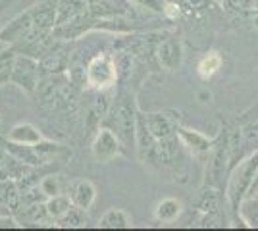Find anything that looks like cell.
<instances>
[{
    "label": "cell",
    "instance_id": "6da1fadb",
    "mask_svg": "<svg viewBox=\"0 0 258 231\" xmlns=\"http://www.w3.org/2000/svg\"><path fill=\"white\" fill-rule=\"evenodd\" d=\"M56 25V4L39 2L27 12L16 16L10 23L0 29V39L16 48H23L35 39L50 35Z\"/></svg>",
    "mask_w": 258,
    "mask_h": 231
},
{
    "label": "cell",
    "instance_id": "7a4b0ae2",
    "mask_svg": "<svg viewBox=\"0 0 258 231\" xmlns=\"http://www.w3.org/2000/svg\"><path fill=\"white\" fill-rule=\"evenodd\" d=\"M35 97L44 110L70 112L76 106V85L62 73L43 75L35 89Z\"/></svg>",
    "mask_w": 258,
    "mask_h": 231
},
{
    "label": "cell",
    "instance_id": "3957f363",
    "mask_svg": "<svg viewBox=\"0 0 258 231\" xmlns=\"http://www.w3.org/2000/svg\"><path fill=\"white\" fill-rule=\"evenodd\" d=\"M91 0H58L56 2V25L54 39H72L91 20Z\"/></svg>",
    "mask_w": 258,
    "mask_h": 231
},
{
    "label": "cell",
    "instance_id": "277c9868",
    "mask_svg": "<svg viewBox=\"0 0 258 231\" xmlns=\"http://www.w3.org/2000/svg\"><path fill=\"white\" fill-rule=\"evenodd\" d=\"M137 116H139V112L135 110L133 97L129 93H119L106 118L110 129L118 135L119 141H121V144L125 148L135 144V137H137Z\"/></svg>",
    "mask_w": 258,
    "mask_h": 231
},
{
    "label": "cell",
    "instance_id": "5b68a950",
    "mask_svg": "<svg viewBox=\"0 0 258 231\" xmlns=\"http://www.w3.org/2000/svg\"><path fill=\"white\" fill-rule=\"evenodd\" d=\"M258 170V152H254L248 160H245L243 164L235 170V174L229 177V185H227V197L233 204V210H237L239 200L245 197L250 185H252V179L256 177Z\"/></svg>",
    "mask_w": 258,
    "mask_h": 231
},
{
    "label": "cell",
    "instance_id": "8992f818",
    "mask_svg": "<svg viewBox=\"0 0 258 231\" xmlns=\"http://www.w3.org/2000/svg\"><path fill=\"white\" fill-rule=\"evenodd\" d=\"M41 67H39V60L33 58V56L22 54L18 52L16 56V62H14V71H12V79L18 87L25 89L27 93H33L35 95V89L41 81Z\"/></svg>",
    "mask_w": 258,
    "mask_h": 231
},
{
    "label": "cell",
    "instance_id": "52a82bcc",
    "mask_svg": "<svg viewBox=\"0 0 258 231\" xmlns=\"http://www.w3.org/2000/svg\"><path fill=\"white\" fill-rule=\"evenodd\" d=\"M118 79V69H116V62L114 58L108 56H97L89 62L87 66V83L97 91L100 89H108L114 85V81Z\"/></svg>",
    "mask_w": 258,
    "mask_h": 231
},
{
    "label": "cell",
    "instance_id": "ba28073f",
    "mask_svg": "<svg viewBox=\"0 0 258 231\" xmlns=\"http://www.w3.org/2000/svg\"><path fill=\"white\" fill-rule=\"evenodd\" d=\"M70 64V48L62 43H54L41 58H39V67L43 75H54L62 73L68 69Z\"/></svg>",
    "mask_w": 258,
    "mask_h": 231
},
{
    "label": "cell",
    "instance_id": "9c48e42d",
    "mask_svg": "<svg viewBox=\"0 0 258 231\" xmlns=\"http://www.w3.org/2000/svg\"><path fill=\"white\" fill-rule=\"evenodd\" d=\"M119 146H121V141L118 135L108 127H102L98 129L97 137L93 141V154L98 162H110L119 154Z\"/></svg>",
    "mask_w": 258,
    "mask_h": 231
},
{
    "label": "cell",
    "instance_id": "30bf717a",
    "mask_svg": "<svg viewBox=\"0 0 258 231\" xmlns=\"http://www.w3.org/2000/svg\"><path fill=\"white\" fill-rule=\"evenodd\" d=\"M143 120L147 123L149 131L154 139H164V137H172L177 133V121L166 112H151V114H143Z\"/></svg>",
    "mask_w": 258,
    "mask_h": 231
},
{
    "label": "cell",
    "instance_id": "8fae6325",
    "mask_svg": "<svg viewBox=\"0 0 258 231\" xmlns=\"http://www.w3.org/2000/svg\"><path fill=\"white\" fill-rule=\"evenodd\" d=\"M156 56H158V62L164 69H170V71L179 69L183 62L181 43L177 39H164L156 48Z\"/></svg>",
    "mask_w": 258,
    "mask_h": 231
},
{
    "label": "cell",
    "instance_id": "7c38bea8",
    "mask_svg": "<svg viewBox=\"0 0 258 231\" xmlns=\"http://www.w3.org/2000/svg\"><path fill=\"white\" fill-rule=\"evenodd\" d=\"M68 195L72 198V202L83 210H89L95 202V197H97V191L93 187L91 181L87 179H79V181H74L68 185Z\"/></svg>",
    "mask_w": 258,
    "mask_h": 231
},
{
    "label": "cell",
    "instance_id": "4fadbf2b",
    "mask_svg": "<svg viewBox=\"0 0 258 231\" xmlns=\"http://www.w3.org/2000/svg\"><path fill=\"white\" fill-rule=\"evenodd\" d=\"M175 156H177V139H175V135L154 141V146H152V152H151L152 162L170 164Z\"/></svg>",
    "mask_w": 258,
    "mask_h": 231
},
{
    "label": "cell",
    "instance_id": "5bb4252c",
    "mask_svg": "<svg viewBox=\"0 0 258 231\" xmlns=\"http://www.w3.org/2000/svg\"><path fill=\"white\" fill-rule=\"evenodd\" d=\"M231 160V152H229V143L226 141H220L218 148L212 154V162H210V176L214 181H220L224 174H226L227 162Z\"/></svg>",
    "mask_w": 258,
    "mask_h": 231
},
{
    "label": "cell",
    "instance_id": "9a60e30c",
    "mask_svg": "<svg viewBox=\"0 0 258 231\" xmlns=\"http://www.w3.org/2000/svg\"><path fill=\"white\" fill-rule=\"evenodd\" d=\"M8 141L20 144H37L41 143V133L37 131L29 123H20L16 127H12L8 133Z\"/></svg>",
    "mask_w": 258,
    "mask_h": 231
},
{
    "label": "cell",
    "instance_id": "2e32d148",
    "mask_svg": "<svg viewBox=\"0 0 258 231\" xmlns=\"http://www.w3.org/2000/svg\"><path fill=\"white\" fill-rule=\"evenodd\" d=\"M98 225L104 229H125V227H131V216L125 210L114 208L102 216Z\"/></svg>",
    "mask_w": 258,
    "mask_h": 231
},
{
    "label": "cell",
    "instance_id": "e0dca14e",
    "mask_svg": "<svg viewBox=\"0 0 258 231\" xmlns=\"http://www.w3.org/2000/svg\"><path fill=\"white\" fill-rule=\"evenodd\" d=\"M177 135H179V139H181L183 143L187 144L195 154H206L210 150V141L203 137L201 133H195V131H189V129H179L177 127Z\"/></svg>",
    "mask_w": 258,
    "mask_h": 231
},
{
    "label": "cell",
    "instance_id": "ac0fdd59",
    "mask_svg": "<svg viewBox=\"0 0 258 231\" xmlns=\"http://www.w3.org/2000/svg\"><path fill=\"white\" fill-rule=\"evenodd\" d=\"M181 214V202L175 198H164L156 206V220L158 221H175Z\"/></svg>",
    "mask_w": 258,
    "mask_h": 231
},
{
    "label": "cell",
    "instance_id": "d6986e66",
    "mask_svg": "<svg viewBox=\"0 0 258 231\" xmlns=\"http://www.w3.org/2000/svg\"><path fill=\"white\" fill-rule=\"evenodd\" d=\"M112 108V100H110V95L106 93V89H100L95 93V97L91 100V116L95 120H104L108 116V112Z\"/></svg>",
    "mask_w": 258,
    "mask_h": 231
},
{
    "label": "cell",
    "instance_id": "ffe728a7",
    "mask_svg": "<svg viewBox=\"0 0 258 231\" xmlns=\"http://www.w3.org/2000/svg\"><path fill=\"white\" fill-rule=\"evenodd\" d=\"M72 206H74V202H72L70 195H66V193L56 195V197H48V200H46V210H48L50 218L56 221L60 220Z\"/></svg>",
    "mask_w": 258,
    "mask_h": 231
},
{
    "label": "cell",
    "instance_id": "44dd1931",
    "mask_svg": "<svg viewBox=\"0 0 258 231\" xmlns=\"http://www.w3.org/2000/svg\"><path fill=\"white\" fill-rule=\"evenodd\" d=\"M87 210L79 208V206H72V208L66 212L64 216L58 220V227H64V229H76V227H83L87 223Z\"/></svg>",
    "mask_w": 258,
    "mask_h": 231
},
{
    "label": "cell",
    "instance_id": "7402d4cb",
    "mask_svg": "<svg viewBox=\"0 0 258 231\" xmlns=\"http://www.w3.org/2000/svg\"><path fill=\"white\" fill-rule=\"evenodd\" d=\"M222 67V56L218 54V52H210V54H206L201 62H199V75L203 77V79H208V77H212Z\"/></svg>",
    "mask_w": 258,
    "mask_h": 231
},
{
    "label": "cell",
    "instance_id": "603a6c76",
    "mask_svg": "<svg viewBox=\"0 0 258 231\" xmlns=\"http://www.w3.org/2000/svg\"><path fill=\"white\" fill-rule=\"evenodd\" d=\"M220 202H222L220 193L214 191V189H208V191H205V193L201 195V198H199V210L205 212V214H212V212L218 214Z\"/></svg>",
    "mask_w": 258,
    "mask_h": 231
},
{
    "label": "cell",
    "instance_id": "cb8c5ba5",
    "mask_svg": "<svg viewBox=\"0 0 258 231\" xmlns=\"http://www.w3.org/2000/svg\"><path fill=\"white\" fill-rule=\"evenodd\" d=\"M50 214L46 210V202H33L29 206H25V212H23V220L29 221V223H43L44 220H48Z\"/></svg>",
    "mask_w": 258,
    "mask_h": 231
},
{
    "label": "cell",
    "instance_id": "d4e9b609",
    "mask_svg": "<svg viewBox=\"0 0 258 231\" xmlns=\"http://www.w3.org/2000/svg\"><path fill=\"white\" fill-rule=\"evenodd\" d=\"M41 191L44 197H56L66 191V181L62 176H48L41 181Z\"/></svg>",
    "mask_w": 258,
    "mask_h": 231
},
{
    "label": "cell",
    "instance_id": "484cf974",
    "mask_svg": "<svg viewBox=\"0 0 258 231\" xmlns=\"http://www.w3.org/2000/svg\"><path fill=\"white\" fill-rule=\"evenodd\" d=\"M16 56H18L16 50H4V52H0V85L12 79Z\"/></svg>",
    "mask_w": 258,
    "mask_h": 231
},
{
    "label": "cell",
    "instance_id": "4316f807",
    "mask_svg": "<svg viewBox=\"0 0 258 231\" xmlns=\"http://www.w3.org/2000/svg\"><path fill=\"white\" fill-rule=\"evenodd\" d=\"M116 62V69H118V77L125 79L131 73V54L127 52H119L118 58H114Z\"/></svg>",
    "mask_w": 258,
    "mask_h": 231
},
{
    "label": "cell",
    "instance_id": "83f0119b",
    "mask_svg": "<svg viewBox=\"0 0 258 231\" xmlns=\"http://www.w3.org/2000/svg\"><path fill=\"white\" fill-rule=\"evenodd\" d=\"M131 2H135V4L143 6L145 10L156 12V14H166L168 8H170L166 0H131Z\"/></svg>",
    "mask_w": 258,
    "mask_h": 231
},
{
    "label": "cell",
    "instance_id": "f1b7e54d",
    "mask_svg": "<svg viewBox=\"0 0 258 231\" xmlns=\"http://www.w3.org/2000/svg\"><path fill=\"white\" fill-rule=\"evenodd\" d=\"M226 2L229 10H248L254 4V0H226Z\"/></svg>",
    "mask_w": 258,
    "mask_h": 231
},
{
    "label": "cell",
    "instance_id": "f546056e",
    "mask_svg": "<svg viewBox=\"0 0 258 231\" xmlns=\"http://www.w3.org/2000/svg\"><path fill=\"white\" fill-rule=\"evenodd\" d=\"M254 25H256V27H258V18H256V20H254Z\"/></svg>",
    "mask_w": 258,
    "mask_h": 231
},
{
    "label": "cell",
    "instance_id": "4dcf8cb0",
    "mask_svg": "<svg viewBox=\"0 0 258 231\" xmlns=\"http://www.w3.org/2000/svg\"><path fill=\"white\" fill-rule=\"evenodd\" d=\"M216 2H226V0H216Z\"/></svg>",
    "mask_w": 258,
    "mask_h": 231
}]
</instances>
